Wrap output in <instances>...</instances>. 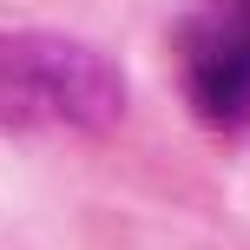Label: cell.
<instances>
[{
	"mask_svg": "<svg viewBox=\"0 0 250 250\" xmlns=\"http://www.w3.org/2000/svg\"><path fill=\"white\" fill-rule=\"evenodd\" d=\"M125 119V73L66 33H0V132H112Z\"/></svg>",
	"mask_w": 250,
	"mask_h": 250,
	"instance_id": "cell-1",
	"label": "cell"
},
{
	"mask_svg": "<svg viewBox=\"0 0 250 250\" xmlns=\"http://www.w3.org/2000/svg\"><path fill=\"white\" fill-rule=\"evenodd\" d=\"M185 92L211 132L250 125V26L211 7V20L185 46Z\"/></svg>",
	"mask_w": 250,
	"mask_h": 250,
	"instance_id": "cell-2",
	"label": "cell"
},
{
	"mask_svg": "<svg viewBox=\"0 0 250 250\" xmlns=\"http://www.w3.org/2000/svg\"><path fill=\"white\" fill-rule=\"evenodd\" d=\"M217 13H230V20H244V26H250V0H217Z\"/></svg>",
	"mask_w": 250,
	"mask_h": 250,
	"instance_id": "cell-3",
	"label": "cell"
}]
</instances>
